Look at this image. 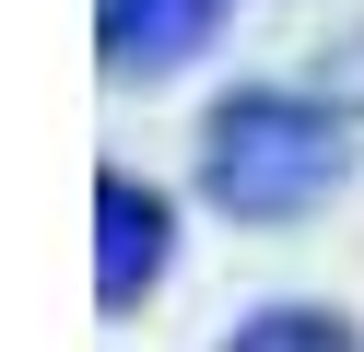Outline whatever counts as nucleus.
I'll return each instance as SVG.
<instances>
[{
  "instance_id": "obj_3",
  "label": "nucleus",
  "mask_w": 364,
  "mask_h": 352,
  "mask_svg": "<svg viewBox=\"0 0 364 352\" xmlns=\"http://www.w3.org/2000/svg\"><path fill=\"white\" fill-rule=\"evenodd\" d=\"M223 12H235V0H95L106 70H176V59H200Z\"/></svg>"
},
{
  "instance_id": "obj_2",
  "label": "nucleus",
  "mask_w": 364,
  "mask_h": 352,
  "mask_svg": "<svg viewBox=\"0 0 364 352\" xmlns=\"http://www.w3.org/2000/svg\"><path fill=\"white\" fill-rule=\"evenodd\" d=\"M95 223H106V247H95V305L129 317V305L165 282V200H153L141 176L106 164V176H95Z\"/></svg>"
},
{
  "instance_id": "obj_4",
  "label": "nucleus",
  "mask_w": 364,
  "mask_h": 352,
  "mask_svg": "<svg viewBox=\"0 0 364 352\" xmlns=\"http://www.w3.org/2000/svg\"><path fill=\"white\" fill-rule=\"evenodd\" d=\"M223 352H353V341H341V317H317V305H259Z\"/></svg>"
},
{
  "instance_id": "obj_1",
  "label": "nucleus",
  "mask_w": 364,
  "mask_h": 352,
  "mask_svg": "<svg viewBox=\"0 0 364 352\" xmlns=\"http://www.w3.org/2000/svg\"><path fill=\"white\" fill-rule=\"evenodd\" d=\"M341 176H353V129L329 106H306V94H282V82L223 94L212 129H200V188L235 223H306Z\"/></svg>"
}]
</instances>
